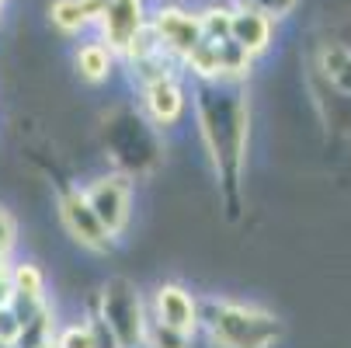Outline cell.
Here are the masks:
<instances>
[{
  "mask_svg": "<svg viewBox=\"0 0 351 348\" xmlns=\"http://www.w3.org/2000/svg\"><path fill=\"white\" fill-rule=\"evenodd\" d=\"M4 4H8V0H0V11H4Z\"/></svg>",
  "mask_w": 351,
  "mask_h": 348,
  "instance_id": "obj_26",
  "label": "cell"
},
{
  "mask_svg": "<svg viewBox=\"0 0 351 348\" xmlns=\"http://www.w3.org/2000/svg\"><path fill=\"white\" fill-rule=\"evenodd\" d=\"M149 28L157 32L160 49L174 60H184L191 49L202 42V25H198V11L188 8H160L149 18Z\"/></svg>",
  "mask_w": 351,
  "mask_h": 348,
  "instance_id": "obj_7",
  "label": "cell"
},
{
  "mask_svg": "<svg viewBox=\"0 0 351 348\" xmlns=\"http://www.w3.org/2000/svg\"><path fill=\"white\" fill-rule=\"evenodd\" d=\"M14 244H18V223L8 209H0V251H14Z\"/></svg>",
  "mask_w": 351,
  "mask_h": 348,
  "instance_id": "obj_22",
  "label": "cell"
},
{
  "mask_svg": "<svg viewBox=\"0 0 351 348\" xmlns=\"http://www.w3.org/2000/svg\"><path fill=\"white\" fill-rule=\"evenodd\" d=\"M184 105H188V97H184V87L174 73L143 84V108L157 126H174L184 115Z\"/></svg>",
  "mask_w": 351,
  "mask_h": 348,
  "instance_id": "obj_8",
  "label": "cell"
},
{
  "mask_svg": "<svg viewBox=\"0 0 351 348\" xmlns=\"http://www.w3.org/2000/svg\"><path fill=\"white\" fill-rule=\"evenodd\" d=\"M77 70H80V77L84 80H90V84H101L108 73H112V67H115V56L108 53V45L105 42H87V45H80L77 49Z\"/></svg>",
  "mask_w": 351,
  "mask_h": 348,
  "instance_id": "obj_12",
  "label": "cell"
},
{
  "mask_svg": "<svg viewBox=\"0 0 351 348\" xmlns=\"http://www.w3.org/2000/svg\"><path fill=\"white\" fill-rule=\"evenodd\" d=\"M18 334H21V321L11 310V303L0 307V348H18Z\"/></svg>",
  "mask_w": 351,
  "mask_h": 348,
  "instance_id": "obj_20",
  "label": "cell"
},
{
  "mask_svg": "<svg viewBox=\"0 0 351 348\" xmlns=\"http://www.w3.org/2000/svg\"><path fill=\"white\" fill-rule=\"evenodd\" d=\"M97 317H101L112 334L119 338L122 348H143L146 345V307H143V296L136 289L132 279H108L105 289L97 292Z\"/></svg>",
  "mask_w": 351,
  "mask_h": 348,
  "instance_id": "obj_3",
  "label": "cell"
},
{
  "mask_svg": "<svg viewBox=\"0 0 351 348\" xmlns=\"http://www.w3.org/2000/svg\"><path fill=\"white\" fill-rule=\"evenodd\" d=\"M230 11L226 4H213L206 11H198V25H202V38L206 42H223L230 38Z\"/></svg>",
  "mask_w": 351,
  "mask_h": 348,
  "instance_id": "obj_17",
  "label": "cell"
},
{
  "mask_svg": "<svg viewBox=\"0 0 351 348\" xmlns=\"http://www.w3.org/2000/svg\"><path fill=\"white\" fill-rule=\"evenodd\" d=\"M11 296H14V289H11V279H8V272H0V307H4V303H11Z\"/></svg>",
  "mask_w": 351,
  "mask_h": 348,
  "instance_id": "obj_23",
  "label": "cell"
},
{
  "mask_svg": "<svg viewBox=\"0 0 351 348\" xmlns=\"http://www.w3.org/2000/svg\"><path fill=\"white\" fill-rule=\"evenodd\" d=\"M35 348H56L53 341H42V345H35Z\"/></svg>",
  "mask_w": 351,
  "mask_h": 348,
  "instance_id": "obj_25",
  "label": "cell"
},
{
  "mask_svg": "<svg viewBox=\"0 0 351 348\" xmlns=\"http://www.w3.org/2000/svg\"><path fill=\"white\" fill-rule=\"evenodd\" d=\"M216 67H219V80H243L250 70V56L233 38H223L216 42Z\"/></svg>",
  "mask_w": 351,
  "mask_h": 348,
  "instance_id": "obj_15",
  "label": "cell"
},
{
  "mask_svg": "<svg viewBox=\"0 0 351 348\" xmlns=\"http://www.w3.org/2000/svg\"><path fill=\"white\" fill-rule=\"evenodd\" d=\"M11 268V262H8V251H0V272H8Z\"/></svg>",
  "mask_w": 351,
  "mask_h": 348,
  "instance_id": "obj_24",
  "label": "cell"
},
{
  "mask_svg": "<svg viewBox=\"0 0 351 348\" xmlns=\"http://www.w3.org/2000/svg\"><path fill=\"white\" fill-rule=\"evenodd\" d=\"M191 73H195V80H219V67H216V42H198L191 53L181 60Z\"/></svg>",
  "mask_w": 351,
  "mask_h": 348,
  "instance_id": "obj_16",
  "label": "cell"
},
{
  "mask_svg": "<svg viewBox=\"0 0 351 348\" xmlns=\"http://www.w3.org/2000/svg\"><path fill=\"white\" fill-rule=\"evenodd\" d=\"M195 119L209 150L213 171L226 195L230 216L240 209V185L247 167L250 108L243 97V80H198L195 87Z\"/></svg>",
  "mask_w": 351,
  "mask_h": 348,
  "instance_id": "obj_1",
  "label": "cell"
},
{
  "mask_svg": "<svg viewBox=\"0 0 351 348\" xmlns=\"http://www.w3.org/2000/svg\"><path fill=\"white\" fill-rule=\"evenodd\" d=\"M56 331H60V324H56V310L49 307V303H42V307L21 324L18 348H35V345H42V341H53Z\"/></svg>",
  "mask_w": 351,
  "mask_h": 348,
  "instance_id": "obj_13",
  "label": "cell"
},
{
  "mask_svg": "<svg viewBox=\"0 0 351 348\" xmlns=\"http://www.w3.org/2000/svg\"><path fill=\"white\" fill-rule=\"evenodd\" d=\"M237 4L258 8V11H265L268 18H282V14H289V11L295 8V0H237Z\"/></svg>",
  "mask_w": 351,
  "mask_h": 348,
  "instance_id": "obj_21",
  "label": "cell"
},
{
  "mask_svg": "<svg viewBox=\"0 0 351 348\" xmlns=\"http://www.w3.org/2000/svg\"><path fill=\"white\" fill-rule=\"evenodd\" d=\"M101 8H105V0H53L49 18H53V25L63 35H77V32H84L97 21Z\"/></svg>",
  "mask_w": 351,
  "mask_h": 348,
  "instance_id": "obj_11",
  "label": "cell"
},
{
  "mask_svg": "<svg viewBox=\"0 0 351 348\" xmlns=\"http://www.w3.org/2000/svg\"><path fill=\"white\" fill-rule=\"evenodd\" d=\"M8 279H11L14 296H25V300H35V303L45 300V275H42L38 265H32V262L11 265L8 268Z\"/></svg>",
  "mask_w": 351,
  "mask_h": 348,
  "instance_id": "obj_14",
  "label": "cell"
},
{
  "mask_svg": "<svg viewBox=\"0 0 351 348\" xmlns=\"http://www.w3.org/2000/svg\"><path fill=\"white\" fill-rule=\"evenodd\" d=\"M84 195H87L90 209L97 213V220L105 223V230L112 237H119L129 227V220H132V185H129L125 174H101V178H94L84 188Z\"/></svg>",
  "mask_w": 351,
  "mask_h": 348,
  "instance_id": "obj_5",
  "label": "cell"
},
{
  "mask_svg": "<svg viewBox=\"0 0 351 348\" xmlns=\"http://www.w3.org/2000/svg\"><path fill=\"white\" fill-rule=\"evenodd\" d=\"M60 220H63L66 233L80 247L94 251V255H105V251H112V247H115V237L105 230V223L97 220V213L90 209L84 188H66L60 195Z\"/></svg>",
  "mask_w": 351,
  "mask_h": 348,
  "instance_id": "obj_4",
  "label": "cell"
},
{
  "mask_svg": "<svg viewBox=\"0 0 351 348\" xmlns=\"http://www.w3.org/2000/svg\"><path fill=\"white\" fill-rule=\"evenodd\" d=\"M146 21H149V14L143 8V0H105V8L94 25H101V42L108 45V53L122 56Z\"/></svg>",
  "mask_w": 351,
  "mask_h": 348,
  "instance_id": "obj_6",
  "label": "cell"
},
{
  "mask_svg": "<svg viewBox=\"0 0 351 348\" xmlns=\"http://www.w3.org/2000/svg\"><path fill=\"white\" fill-rule=\"evenodd\" d=\"M143 348H191V334H184L178 327H167L160 321H149Z\"/></svg>",
  "mask_w": 351,
  "mask_h": 348,
  "instance_id": "obj_18",
  "label": "cell"
},
{
  "mask_svg": "<svg viewBox=\"0 0 351 348\" xmlns=\"http://www.w3.org/2000/svg\"><path fill=\"white\" fill-rule=\"evenodd\" d=\"M230 38L243 49L250 60H254L271 45V18L265 11H258V8L237 4L230 11Z\"/></svg>",
  "mask_w": 351,
  "mask_h": 348,
  "instance_id": "obj_10",
  "label": "cell"
},
{
  "mask_svg": "<svg viewBox=\"0 0 351 348\" xmlns=\"http://www.w3.org/2000/svg\"><path fill=\"white\" fill-rule=\"evenodd\" d=\"M53 345H56V348H97V345H94V331H90V324H87V321H80V324H70V327L56 331Z\"/></svg>",
  "mask_w": 351,
  "mask_h": 348,
  "instance_id": "obj_19",
  "label": "cell"
},
{
  "mask_svg": "<svg viewBox=\"0 0 351 348\" xmlns=\"http://www.w3.org/2000/svg\"><path fill=\"white\" fill-rule=\"evenodd\" d=\"M154 310H157V321L167 324V327H178L184 334H195L198 331V300L178 282H164L154 296Z\"/></svg>",
  "mask_w": 351,
  "mask_h": 348,
  "instance_id": "obj_9",
  "label": "cell"
},
{
  "mask_svg": "<svg viewBox=\"0 0 351 348\" xmlns=\"http://www.w3.org/2000/svg\"><path fill=\"white\" fill-rule=\"evenodd\" d=\"M198 324H206L216 348H275L282 338L275 314L233 300H209L198 310Z\"/></svg>",
  "mask_w": 351,
  "mask_h": 348,
  "instance_id": "obj_2",
  "label": "cell"
}]
</instances>
